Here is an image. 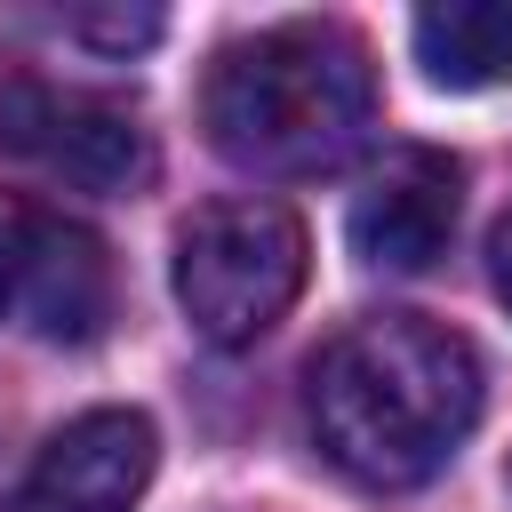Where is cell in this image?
<instances>
[{
    "mask_svg": "<svg viewBox=\"0 0 512 512\" xmlns=\"http://www.w3.org/2000/svg\"><path fill=\"white\" fill-rule=\"evenodd\" d=\"M200 112L232 168L320 176V168L352 160V144L368 136L376 72L344 24H272L216 56Z\"/></svg>",
    "mask_w": 512,
    "mask_h": 512,
    "instance_id": "7a4b0ae2",
    "label": "cell"
},
{
    "mask_svg": "<svg viewBox=\"0 0 512 512\" xmlns=\"http://www.w3.org/2000/svg\"><path fill=\"white\" fill-rule=\"evenodd\" d=\"M304 288V224L280 200H208L176 232V304L208 344H256Z\"/></svg>",
    "mask_w": 512,
    "mask_h": 512,
    "instance_id": "3957f363",
    "label": "cell"
},
{
    "mask_svg": "<svg viewBox=\"0 0 512 512\" xmlns=\"http://www.w3.org/2000/svg\"><path fill=\"white\" fill-rule=\"evenodd\" d=\"M152 456H160L152 416L88 408L32 456V472L16 480V496L0 512H128L152 480Z\"/></svg>",
    "mask_w": 512,
    "mask_h": 512,
    "instance_id": "5b68a950",
    "label": "cell"
},
{
    "mask_svg": "<svg viewBox=\"0 0 512 512\" xmlns=\"http://www.w3.org/2000/svg\"><path fill=\"white\" fill-rule=\"evenodd\" d=\"M464 176H456V160L448 152H432V144H408V152H392L368 184H360V200H352V256L360 264H376V272H424L440 248H448V232H456V192Z\"/></svg>",
    "mask_w": 512,
    "mask_h": 512,
    "instance_id": "8992f818",
    "label": "cell"
},
{
    "mask_svg": "<svg viewBox=\"0 0 512 512\" xmlns=\"http://www.w3.org/2000/svg\"><path fill=\"white\" fill-rule=\"evenodd\" d=\"M488 256H496V288H504V304H512V216L496 224V240H488Z\"/></svg>",
    "mask_w": 512,
    "mask_h": 512,
    "instance_id": "8fae6325",
    "label": "cell"
},
{
    "mask_svg": "<svg viewBox=\"0 0 512 512\" xmlns=\"http://www.w3.org/2000/svg\"><path fill=\"white\" fill-rule=\"evenodd\" d=\"M504 488H512V472H504Z\"/></svg>",
    "mask_w": 512,
    "mask_h": 512,
    "instance_id": "7c38bea8",
    "label": "cell"
},
{
    "mask_svg": "<svg viewBox=\"0 0 512 512\" xmlns=\"http://www.w3.org/2000/svg\"><path fill=\"white\" fill-rule=\"evenodd\" d=\"M16 304L48 344H96L112 320V256L88 224L32 216L24 208V256H16Z\"/></svg>",
    "mask_w": 512,
    "mask_h": 512,
    "instance_id": "52a82bcc",
    "label": "cell"
},
{
    "mask_svg": "<svg viewBox=\"0 0 512 512\" xmlns=\"http://www.w3.org/2000/svg\"><path fill=\"white\" fill-rule=\"evenodd\" d=\"M72 32L80 40H104V48H144L160 32V16L152 8H136V16H72Z\"/></svg>",
    "mask_w": 512,
    "mask_h": 512,
    "instance_id": "9c48e42d",
    "label": "cell"
},
{
    "mask_svg": "<svg viewBox=\"0 0 512 512\" xmlns=\"http://www.w3.org/2000/svg\"><path fill=\"white\" fill-rule=\"evenodd\" d=\"M0 144L80 192H144L152 184V128L96 88H56V80L0 88Z\"/></svg>",
    "mask_w": 512,
    "mask_h": 512,
    "instance_id": "277c9868",
    "label": "cell"
},
{
    "mask_svg": "<svg viewBox=\"0 0 512 512\" xmlns=\"http://www.w3.org/2000/svg\"><path fill=\"white\" fill-rule=\"evenodd\" d=\"M416 64L448 96H480L512 80V8L504 0H448L416 16Z\"/></svg>",
    "mask_w": 512,
    "mask_h": 512,
    "instance_id": "ba28073f",
    "label": "cell"
},
{
    "mask_svg": "<svg viewBox=\"0 0 512 512\" xmlns=\"http://www.w3.org/2000/svg\"><path fill=\"white\" fill-rule=\"evenodd\" d=\"M480 424V352L424 312H368L312 360L320 456L360 488L432 480Z\"/></svg>",
    "mask_w": 512,
    "mask_h": 512,
    "instance_id": "6da1fadb",
    "label": "cell"
},
{
    "mask_svg": "<svg viewBox=\"0 0 512 512\" xmlns=\"http://www.w3.org/2000/svg\"><path fill=\"white\" fill-rule=\"evenodd\" d=\"M16 256H24V208H0V304H16Z\"/></svg>",
    "mask_w": 512,
    "mask_h": 512,
    "instance_id": "30bf717a",
    "label": "cell"
}]
</instances>
